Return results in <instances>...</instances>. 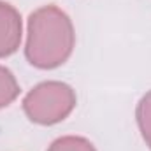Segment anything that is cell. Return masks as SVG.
Masks as SVG:
<instances>
[{
  "mask_svg": "<svg viewBox=\"0 0 151 151\" xmlns=\"http://www.w3.org/2000/svg\"><path fill=\"white\" fill-rule=\"evenodd\" d=\"M76 46L74 25L56 5H44L34 11L27 25L25 56L37 69H56L63 65Z\"/></svg>",
  "mask_w": 151,
  "mask_h": 151,
  "instance_id": "6da1fadb",
  "label": "cell"
},
{
  "mask_svg": "<svg viewBox=\"0 0 151 151\" xmlns=\"http://www.w3.org/2000/svg\"><path fill=\"white\" fill-rule=\"evenodd\" d=\"M76 102L72 86L62 81H44L25 95L23 111L37 125H55L74 111Z\"/></svg>",
  "mask_w": 151,
  "mask_h": 151,
  "instance_id": "7a4b0ae2",
  "label": "cell"
},
{
  "mask_svg": "<svg viewBox=\"0 0 151 151\" xmlns=\"http://www.w3.org/2000/svg\"><path fill=\"white\" fill-rule=\"evenodd\" d=\"M23 37L21 14L9 2L0 0V58L18 51Z\"/></svg>",
  "mask_w": 151,
  "mask_h": 151,
  "instance_id": "3957f363",
  "label": "cell"
},
{
  "mask_svg": "<svg viewBox=\"0 0 151 151\" xmlns=\"http://www.w3.org/2000/svg\"><path fill=\"white\" fill-rule=\"evenodd\" d=\"M19 95V84L16 81L14 74L0 65V109L11 106Z\"/></svg>",
  "mask_w": 151,
  "mask_h": 151,
  "instance_id": "277c9868",
  "label": "cell"
},
{
  "mask_svg": "<svg viewBox=\"0 0 151 151\" xmlns=\"http://www.w3.org/2000/svg\"><path fill=\"white\" fill-rule=\"evenodd\" d=\"M135 118H137L141 135L151 150V90L139 100L137 109H135Z\"/></svg>",
  "mask_w": 151,
  "mask_h": 151,
  "instance_id": "5b68a950",
  "label": "cell"
},
{
  "mask_svg": "<svg viewBox=\"0 0 151 151\" xmlns=\"http://www.w3.org/2000/svg\"><path fill=\"white\" fill-rule=\"evenodd\" d=\"M47 151H97L95 146L86 139L79 135H63L51 142Z\"/></svg>",
  "mask_w": 151,
  "mask_h": 151,
  "instance_id": "8992f818",
  "label": "cell"
}]
</instances>
